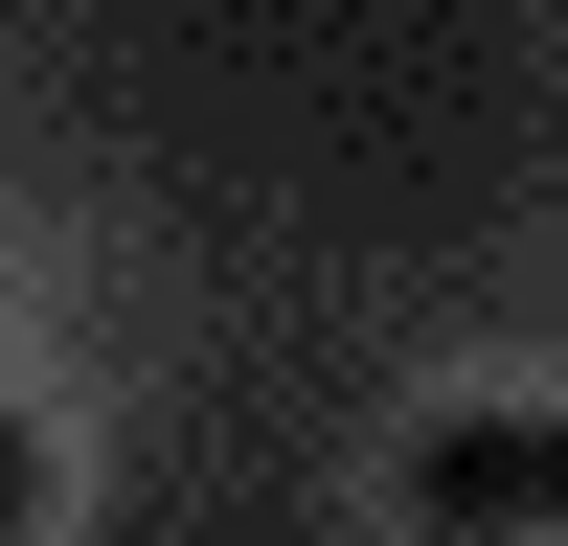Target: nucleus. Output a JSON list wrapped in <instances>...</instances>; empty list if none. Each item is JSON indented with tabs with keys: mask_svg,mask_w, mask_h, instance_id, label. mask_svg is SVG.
<instances>
[{
	"mask_svg": "<svg viewBox=\"0 0 568 546\" xmlns=\"http://www.w3.org/2000/svg\"><path fill=\"white\" fill-rule=\"evenodd\" d=\"M409 501H433L455 546H524V524H546V433H524V410H478V433L409 455Z\"/></svg>",
	"mask_w": 568,
	"mask_h": 546,
	"instance_id": "obj_1",
	"label": "nucleus"
},
{
	"mask_svg": "<svg viewBox=\"0 0 568 546\" xmlns=\"http://www.w3.org/2000/svg\"><path fill=\"white\" fill-rule=\"evenodd\" d=\"M45 524V455H23V410H0V546H23Z\"/></svg>",
	"mask_w": 568,
	"mask_h": 546,
	"instance_id": "obj_2",
	"label": "nucleus"
}]
</instances>
